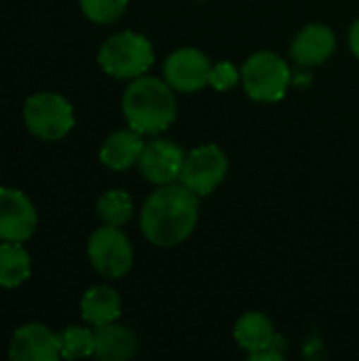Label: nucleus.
I'll return each instance as SVG.
<instances>
[{
	"mask_svg": "<svg viewBox=\"0 0 359 361\" xmlns=\"http://www.w3.org/2000/svg\"><path fill=\"white\" fill-rule=\"evenodd\" d=\"M199 220V195L184 184H163L142 207V235L157 247H176L184 243Z\"/></svg>",
	"mask_w": 359,
	"mask_h": 361,
	"instance_id": "1",
	"label": "nucleus"
},
{
	"mask_svg": "<svg viewBox=\"0 0 359 361\" xmlns=\"http://www.w3.org/2000/svg\"><path fill=\"white\" fill-rule=\"evenodd\" d=\"M123 114L140 133H161L176 118V95L163 78L138 76L125 89Z\"/></svg>",
	"mask_w": 359,
	"mask_h": 361,
	"instance_id": "2",
	"label": "nucleus"
},
{
	"mask_svg": "<svg viewBox=\"0 0 359 361\" xmlns=\"http://www.w3.org/2000/svg\"><path fill=\"white\" fill-rule=\"evenodd\" d=\"M97 61L104 72L114 78H138L152 66L154 53L146 36L135 32H121L102 44Z\"/></svg>",
	"mask_w": 359,
	"mask_h": 361,
	"instance_id": "3",
	"label": "nucleus"
},
{
	"mask_svg": "<svg viewBox=\"0 0 359 361\" xmlns=\"http://www.w3.org/2000/svg\"><path fill=\"white\" fill-rule=\"evenodd\" d=\"M241 85L256 102H277L290 85V66L273 51H258L241 66Z\"/></svg>",
	"mask_w": 359,
	"mask_h": 361,
	"instance_id": "4",
	"label": "nucleus"
},
{
	"mask_svg": "<svg viewBox=\"0 0 359 361\" xmlns=\"http://www.w3.org/2000/svg\"><path fill=\"white\" fill-rule=\"evenodd\" d=\"M23 121L40 140L53 142L61 140L74 125V112L66 97L59 93H36L25 99L23 106Z\"/></svg>",
	"mask_w": 359,
	"mask_h": 361,
	"instance_id": "5",
	"label": "nucleus"
},
{
	"mask_svg": "<svg viewBox=\"0 0 359 361\" xmlns=\"http://www.w3.org/2000/svg\"><path fill=\"white\" fill-rule=\"evenodd\" d=\"M87 254L91 267L108 279H121L129 273L133 264V247L118 226L97 228L87 243Z\"/></svg>",
	"mask_w": 359,
	"mask_h": 361,
	"instance_id": "6",
	"label": "nucleus"
},
{
	"mask_svg": "<svg viewBox=\"0 0 359 361\" xmlns=\"http://www.w3.org/2000/svg\"><path fill=\"white\" fill-rule=\"evenodd\" d=\"M229 171V161L222 148L216 144H203L186 152L178 182L190 188L199 197L212 195L224 180Z\"/></svg>",
	"mask_w": 359,
	"mask_h": 361,
	"instance_id": "7",
	"label": "nucleus"
},
{
	"mask_svg": "<svg viewBox=\"0 0 359 361\" xmlns=\"http://www.w3.org/2000/svg\"><path fill=\"white\" fill-rule=\"evenodd\" d=\"M212 61L199 49H178L163 63V76L174 91L195 93L209 85Z\"/></svg>",
	"mask_w": 359,
	"mask_h": 361,
	"instance_id": "8",
	"label": "nucleus"
},
{
	"mask_svg": "<svg viewBox=\"0 0 359 361\" xmlns=\"http://www.w3.org/2000/svg\"><path fill=\"white\" fill-rule=\"evenodd\" d=\"M38 224L32 201L15 188L0 186V239L25 241L34 235Z\"/></svg>",
	"mask_w": 359,
	"mask_h": 361,
	"instance_id": "9",
	"label": "nucleus"
},
{
	"mask_svg": "<svg viewBox=\"0 0 359 361\" xmlns=\"http://www.w3.org/2000/svg\"><path fill=\"white\" fill-rule=\"evenodd\" d=\"M186 152L171 140H152L144 144L140 154V171L152 184H171L180 178Z\"/></svg>",
	"mask_w": 359,
	"mask_h": 361,
	"instance_id": "10",
	"label": "nucleus"
},
{
	"mask_svg": "<svg viewBox=\"0 0 359 361\" xmlns=\"http://www.w3.org/2000/svg\"><path fill=\"white\" fill-rule=\"evenodd\" d=\"M8 355L17 361H55L61 357L59 336L42 324H25L13 334Z\"/></svg>",
	"mask_w": 359,
	"mask_h": 361,
	"instance_id": "11",
	"label": "nucleus"
},
{
	"mask_svg": "<svg viewBox=\"0 0 359 361\" xmlns=\"http://www.w3.org/2000/svg\"><path fill=\"white\" fill-rule=\"evenodd\" d=\"M336 49L334 32L324 23H309L305 25L296 38L292 40V57L300 66H320L332 57Z\"/></svg>",
	"mask_w": 359,
	"mask_h": 361,
	"instance_id": "12",
	"label": "nucleus"
},
{
	"mask_svg": "<svg viewBox=\"0 0 359 361\" xmlns=\"http://www.w3.org/2000/svg\"><path fill=\"white\" fill-rule=\"evenodd\" d=\"M144 144L146 142L142 140V133L135 131L133 127L131 129H118L106 137V142L99 150V159L108 169L125 171L140 161Z\"/></svg>",
	"mask_w": 359,
	"mask_h": 361,
	"instance_id": "13",
	"label": "nucleus"
},
{
	"mask_svg": "<svg viewBox=\"0 0 359 361\" xmlns=\"http://www.w3.org/2000/svg\"><path fill=\"white\" fill-rule=\"evenodd\" d=\"M93 338H95L93 355L104 361L131 360L138 349V341L133 332L116 322L97 326L93 332Z\"/></svg>",
	"mask_w": 359,
	"mask_h": 361,
	"instance_id": "14",
	"label": "nucleus"
},
{
	"mask_svg": "<svg viewBox=\"0 0 359 361\" xmlns=\"http://www.w3.org/2000/svg\"><path fill=\"white\" fill-rule=\"evenodd\" d=\"M235 341L250 355L267 351L275 343V326L273 322L258 311H250L241 315L235 324Z\"/></svg>",
	"mask_w": 359,
	"mask_h": 361,
	"instance_id": "15",
	"label": "nucleus"
},
{
	"mask_svg": "<svg viewBox=\"0 0 359 361\" xmlns=\"http://www.w3.org/2000/svg\"><path fill=\"white\" fill-rule=\"evenodd\" d=\"M80 315L91 326H106L121 317V296L108 286H95L80 300Z\"/></svg>",
	"mask_w": 359,
	"mask_h": 361,
	"instance_id": "16",
	"label": "nucleus"
},
{
	"mask_svg": "<svg viewBox=\"0 0 359 361\" xmlns=\"http://www.w3.org/2000/svg\"><path fill=\"white\" fill-rule=\"evenodd\" d=\"M32 273V260L19 241L0 243V288H17Z\"/></svg>",
	"mask_w": 359,
	"mask_h": 361,
	"instance_id": "17",
	"label": "nucleus"
},
{
	"mask_svg": "<svg viewBox=\"0 0 359 361\" xmlns=\"http://www.w3.org/2000/svg\"><path fill=\"white\" fill-rule=\"evenodd\" d=\"M95 212L104 224L123 226L133 216V201L125 190H108L99 197Z\"/></svg>",
	"mask_w": 359,
	"mask_h": 361,
	"instance_id": "18",
	"label": "nucleus"
},
{
	"mask_svg": "<svg viewBox=\"0 0 359 361\" xmlns=\"http://www.w3.org/2000/svg\"><path fill=\"white\" fill-rule=\"evenodd\" d=\"M95 338L89 328L80 326H68L59 334V351L63 360H83L93 355Z\"/></svg>",
	"mask_w": 359,
	"mask_h": 361,
	"instance_id": "19",
	"label": "nucleus"
},
{
	"mask_svg": "<svg viewBox=\"0 0 359 361\" xmlns=\"http://www.w3.org/2000/svg\"><path fill=\"white\" fill-rule=\"evenodd\" d=\"M78 2L83 13L95 23H112L127 8V0H78Z\"/></svg>",
	"mask_w": 359,
	"mask_h": 361,
	"instance_id": "20",
	"label": "nucleus"
},
{
	"mask_svg": "<svg viewBox=\"0 0 359 361\" xmlns=\"http://www.w3.org/2000/svg\"><path fill=\"white\" fill-rule=\"evenodd\" d=\"M239 80H241V72H239L233 63L220 61V63H214V66H212L209 85H212L216 91H229V89H233Z\"/></svg>",
	"mask_w": 359,
	"mask_h": 361,
	"instance_id": "21",
	"label": "nucleus"
},
{
	"mask_svg": "<svg viewBox=\"0 0 359 361\" xmlns=\"http://www.w3.org/2000/svg\"><path fill=\"white\" fill-rule=\"evenodd\" d=\"M349 47H351L353 55L359 59V19L351 25V30H349Z\"/></svg>",
	"mask_w": 359,
	"mask_h": 361,
	"instance_id": "22",
	"label": "nucleus"
}]
</instances>
